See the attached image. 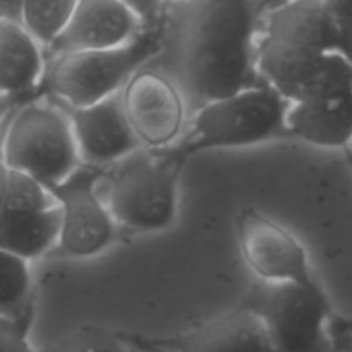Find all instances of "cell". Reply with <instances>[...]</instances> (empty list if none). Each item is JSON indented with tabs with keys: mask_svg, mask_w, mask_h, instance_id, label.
Segmentation results:
<instances>
[{
	"mask_svg": "<svg viewBox=\"0 0 352 352\" xmlns=\"http://www.w3.org/2000/svg\"><path fill=\"white\" fill-rule=\"evenodd\" d=\"M165 48L164 19L144 28L122 47L65 54L47 60L41 95L72 107H88L120 93L144 64Z\"/></svg>",
	"mask_w": 352,
	"mask_h": 352,
	"instance_id": "cell-2",
	"label": "cell"
},
{
	"mask_svg": "<svg viewBox=\"0 0 352 352\" xmlns=\"http://www.w3.org/2000/svg\"><path fill=\"white\" fill-rule=\"evenodd\" d=\"M34 320V302L12 316H0V347L2 352H34L30 330Z\"/></svg>",
	"mask_w": 352,
	"mask_h": 352,
	"instance_id": "cell-21",
	"label": "cell"
},
{
	"mask_svg": "<svg viewBox=\"0 0 352 352\" xmlns=\"http://www.w3.org/2000/svg\"><path fill=\"white\" fill-rule=\"evenodd\" d=\"M186 162L170 146L141 148L107 168V208L113 222L141 232L167 229L177 217Z\"/></svg>",
	"mask_w": 352,
	"mask_h": 352,
	"instance_id": "cell-3",
	"label": "cell"
},
{
	"mask_svg": "<svg viewBox=\"0 0 352 352\" xmlns=\"http://www.w3.org/2000/svg\"><path fill=\"white\" fill-rule=\"evenodd\" d=\"M50 102L67 113L82 165L107 170L144 148L126 116L122 91L88 107H72L54 98Z\"/></svg>",
	"mask_w": 352,
	"mask_h": 352,
	"instance_id": "cell-10",
	"label": "cell"
},
{
	"mask_svg": "<svg viewBox=\"0 0 352 352\" xmlns=\"http://www.w3.org/2000/svg\"><path fill=\"white\" fill-rule=\"evenodd\" d=\"M241 256L253 274L265 282H316L301 241L277 220L246 206L236 219Z\"/></svg>",
	"mask_w": 352,
	"mask_h": 352,
	"instance_id": "cell-9",
	"label": "cell"
},
{
	"mask_svg": "<svg viewBox=\"0 0 352 352\" xmlns=\"http://www.w3.org/2000/svg\"><path fill=\"white\" fill-rule=\"evenodd\" d=\"M256 67L261 79L289 103L352 88V62L339 52L320 54L260 34Z\"/></svg>",
	"mask_w": 352,
	"mask_h": 352,
	"instance_id": "cell-7",
	"label": "cell"
},
{
	"mask_svg": "<svg viewBox=\"0 0 352 352\" xmlns=\"http://www.w3.org/2000/svg\"><path fill=\"white\" fill-rule=\"evenodd\" d=\"M81 165L71 120L60 107L38 100L19 105L3 136L2 167L31 175L50 191Z\"/></svg>",
	"mask_w": 352,
	"mask_h": 352,
	"instance_id": "cell-5",
	"label": "cell"
},
{
	"mask_svg": "<svg viewBox=\"0 0 352 352\" xmlns=\"http://www.w3.org/2000/svg\"><path fill=\"white\" fill-rule=\"evenodd\" d=\"M289 2H294V0H263L265 12H272V10L278 9V7L287 6Z\"/></svg>",
	"mask_w": 352,
	"mask_h": 352,
	"instance_id": "cell-26",
	"label": "cell"
},
{
	"mask_svg": "<svg viewBox=\"0 0 352 352\" xmlns=\"http://www.w3.org/2000/svg\"><path fill=\"white\" fill-rule=\"evenodd\" d=\"M330 330H332V336L337 342L352 340V318H336Z\"/></svg>",
	"mask_w": 352,
	"mask_h": 352,
	"instance_id": "cell-25",
	"label": "cell"
},
{
	"mask_svg": "<svg viewBox=\"0 0 352 352\" xmlns=\"http://www.w3.org/2000/svg\"><path fill=\"white\" fill-rule=\"evenodd\" d=\"M239 305L263 320L277 352H339L330 301L316 282L260 280Z\"/></svg>",
	"mask_w": 352,
	"mask_h": 352,
	"instance_id": "cell-6",
	"label": "cell"
},
{
	"mask_svg": "<svg viewBox=\"0 0 352 352\" xmlns=\"http://www.w3.org/2000/svg\"><path fill=\"white\" fill-rule=\"evenodd\" d=\"M79 0H26L23 26L45 48L60 38L71 23Z\"/></svg>",
	"mask_w": 352,
	"mask_h": 352,
	"instance_id": "cell-18",
	"label": "cell"
},
{
	"mask_svg": "<svg viewBox=\"0 0 352 352\" xmlns=\"http://www.w3.org/2000/svg\"><path fill=\"white\" fill-rule=\"evenodd\" d=\"M131 127L144 148L172 146L184 127V102L170 79L141 69L122 89Z\"/></svg>",
	"mask_w": 352,
	"mask_h": 352,
	"instance_id": "cell-11",
	"label": "cell"
},
{
	"mask_svg": "<svg viewBox=\"0 0 352 352\" xmlns=\"http://www.w3.org/2000/svg\"><path fill=\"white\" fill-rule=\"evenodd\" d=\"M182 67L205 103L263 85L256 67L263 0H181Z\"/></svg>",
	"mask_w": 352,
	"mask_h": 352,
	"instance_id": "cell-1",
	"label": "cell"
},
{
	"mask_svg": "<svg viewBox=\"0 0 352 352\" xmlns=\"http://www.w3.org/2000/svg\"><path fill=\"white\" fill-rule=\"evenodd\" d=\"M289 136L313 146L346 150L352 144V88L322 98L291 103L285 116Z\"/></svg>",
	"mask_w": 352,
	"mask_h": 352,
	"instance_id": "cell-14",
	"label": "cell"
},
{
	"mask_svg": "<svg viewBox=\"0 0 352 352\" xmlns=\"http://www.w3.org/2000/svg\"><path fill=\"white\" fill-rule=\"evenodd\" d=\"M33 302L31 274L28 260L2 251L0 253V313L12 316Z\"/></svg>",
	"mask_w": 352,
	"mask_h": 352,
	"instance_id": "cell-20",
	"label": "cell"
},
{
	"mask_svg": "<svg viewBox=\"0 0 352 352\" xmlns=\"http://www.w3.org/2000/svg\"><path fill=\"white\" fill-rule=\"evenodd\" d=\"M337 349H339V352H352V342H339Z\"/></svg>",
	"mask_w": 352,
	"mask_h": 352,
	"instance_id": "cell-27",
	"label": "cell"
},
{
	"mask_svg": "<svg viewBox=\"0 0 352 352\" xmlns=\"http://www.w3.org/2000/svg\"><path fill=\"white\" fill-rule=\"evenodd\" d=\"M289 105L267 82L208 102L196 112L188 131L170 148L189 160L203 151L253 146L280 138L287 134Z\"/></svg>",
	"mask_w": 352,
	"mask_h": 352,
	"instance_id": "cell-4",
	"label": "cell"
},
{
	"mask_svg": "<svg viewBox=\"0 0 352 352\" xmlns=\"http://www.w3.org/2000/svg\"><path fill=\"white\" fill-rule=\"evenodd\" d=\"M143 30V23L120 0H79L64 33L43 50L45 58L122 47Z\"/></svg>",
	"mask_w": 352,
	"mask_h": 352,
	"instance_id": "cell-13",
	"label": "cell"
},
{
	"mask_svg": "<svg viewBox=\"0 0 352 352\" xmlns=\"http://www.w3.org/2000/svg\"><path fill=\"white\" fill-rule=\"evenodd\" d=\"M261 34L320 54H340L342 43V33L323 0H294L267 12Z\"/></svg>",
	"mask_w": 352,
	"mask_h": 352,
	"instance_id": "cell-15",
	"label": "cell"
},
{
	"mask_svg": "<svg viewBox=\"0 0 352 352\" xmlns=\"http://www.w3.org/2000/svg\"><path fill=\"white\" fill-rule=\"evenodd\" d=\"M134 337L164 352H277L263 320L241 305L177 336Z\"/></svg>",
	"mask_w": 352,
	"mask_h": 352,
	"instance_id": "cell-12",
	"label": "cell"
},
{
	"mask_svg": "<svg viewBox=\"0 0 352 352\" xmlns=\"http://www.w3.org/2000/svg\"><path fill=\"white\" fill-rule=\"evenodd\" d=\"M47 58L43 47L19 23L0 19V89L6 98L36 100Z\"/></svg>",
	"mask_w": 352,
	"mask_h": 352,
	"instance_id": "cell-16",
	"label": "cell"
},
{
	"mask_svg": "<svg viewBox=\"0 0 352 352\" xmlns=\"http://www.w3.org/2000/svg\"><path fill=\"white\" fill-rule=\"evenodd\" d=\"M60 232L58 203L45 210H0V251L28 261L58 246Z\"/></svg>",
	"mask_w": 352,
	"mask_h": 352,
	"instance_id": "cell-17",
	"label": "cell"
},
{
	"mask_svg": "<svg viewBox=\"0 0 352 352\" xmlns=\"http://www.w3.org/2000/svg\"><path fill=\"white\" fill-rule=\"evenodd\" d=\"M127 9L133 10L144 28L157 26L165 14V0H120Z\"/></svg>",
	"mask_w": 352,
	"mask_h": 352,
	"instance_id": "cell-22",
	"label": "cell"
},
{
	"mask_svg": "<svg viewBox=\"0 0 352 352\" xmlns=\"http://www.w3.org/2000/svg\"><path fill=\"white\" fill-rule=\"evenodd\" d=\"M45 352H144L131 336L98 325H81L71 330Z\"/></svg>",
	"mask_w": 352,
	"mask_h": 352,
	"instance_id": "cell-19",
	"label": "cell"
},
{
	"mask_svg": "<svg viewBox=\"0 0 352 352\" xmlns=\"http://www.w3.org/2000/svg\"><path fill=\"white\" fill-rule=\"evenodd\" d=\"M26 0H0V19L23 24V9Z\"/></svg>",
	"mask_w": 352,
	"mask_h": 352,
	"instance_id": "cell-24",
	"label": "cell"
},
{
	"mask_svg": "<svg viewBox=\"0 0 352 352\" xmlns=\"http://www.w3.org/2000/svg\"><path fill=\"white\" fill-rule=\"evenodd\" d=\"M133 340H134V339H133ZM134 342H136V340H134ZM136 344H138V342H136ZM138 346H140V344H138ZM140 347H141V346H140ZM141 349H143V351H144V352H151V351H148V349H144V347H141Z\"/></svg>",
	"mask_w": 352,
	"mask_h": 352,
	"instance_id": "cell-30",
	"label": "cell"
},
{
	"mask_svg": "<svg viewBox=\"0 0 352 352\" xmlns=\"http://www.w3.org/2000/svg\"><path fill=\"white\" fill-rule=\"evenodd\" d=\"M330 16L342 31L352 30V0H323Z\"/></svg>",
	"mask_w": 352,
	"mask_h": 352,
	"instance_id": "cell-23",
	"label": "cell"
},
{
	"mask_svg": "<svg viewBox=\"0 0 352 352\" xmlns=\"http://www.w3.org/2000/svg\"><path fill=\"white\" fill-rule=\"evenodd\" d=\"M175 2H181V0H165V3H175Z\"/></svg>",
	"mask_w": 352,
	"mask_h": 352,
	"instance_id": "cell-29",
	"label": "cell"
},
{
	"mask_svg": "<svg viewBox=\"0 0 352 352\" xmlns=\"http://www.w3.org/2000/svg\"><path fill=\"white\" fill-rule=\"evenodd\" d=\"M131 337H133V339H134V340H136V342H138V344H140V346H141V347H144V349H148V351H151V352H164V351H157V349H151V347L144 346V344H141V342H140V340H138V339H136V337H134V336H131Z\"/></svg>",
	"mask_w": 352,
	"mask_h": 352,
	"instance_id": "cell-28",
	"label": "cell"
},
{
	"mask_svg": "<svg viewBox=\"0 0 352 352\" xmlns=\"http://www.w3.org/2000/svg\"><path fill=\"white\" fill-rule=\"evenodd\" d=\"M105 168L81 165L50 189L62 210L57 253L64 258H89L102 253L113 237V219L96 192Z\"/></svg>",
	"mask_w": 352,
	"mask_h": 352,
	"instance_id": "cell-8",
	"label": "cell"
}]
</instances>
